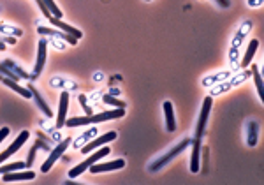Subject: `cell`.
<instances>
[{
  "label": "cell",
  "instance_id": "obj_1",
  "mask_svg": "<svg viewBox=\"0 0 264 185\" xmlns=\"http://www.w3.org/2000/svg\"><path fill=\"white\" fill-rule=\"evenodd\" d=\"M254 28V23H252L250 19H245L243 23L240 25L238 28V32L234 34L231 41V50H229V62H231V71L232 73H236L240 69V62H238V53H240V46L241 42L245 41V37L250 34V30Z\"/></svg>",
  "mask_w": 264,
  "mask_h": 185
},
{
  "label": "cell",
  "instance_id": "obj_2",
  "mask_svg": "<svg viewBox=\"0 0 264 185\" xmlns=\"http://www.w3.org/2000/svg\"><path fill=\"white\" fill-rule=\"evenodd\" d=\"M109 148L104 145V147H101V148H97V150H93V152H90L88 153V157L85 159L81 164H78L76 167H72L69 171V178H78L79 175H83L85 173V169H88V167L92 166V164H95V162H99L101 159H104L106 155H109Z\"/></svg>",
  "mask_w": 264,
  "mask_h": 185
},
{
  "label": "cell",
  "instance_id": "obj_3",
  "mask_svg": "<svg viewBox=\"0 0 264 185\" xmlns=\"http://www.w3.org/2000/svg\"><path fill=\"white\" fill-rule=\"evenodd\" d=\"M190 145V139H181V141H178V145H175V147L169 150V152H166L162 155V157H158L157 161H153L152 164L148 166V169L152 173H155V171H158V169H162L164 166H166L167 162H171L173 159L176 157V155H180L183 150H185L187 147Z\"/></svg>",
  "mask_w": 264,
  "mask_h": 185
},
{
  "label": "cell",
  "instance_id": "obj_4",
  "mask_svg": "<svg viewBox=\"0 0 264 185\" xmlns=\"http://www.w3.org/2000/svg\"><path fill=\"white\" fill-rule=\"evenodd\" d=\"M70 141H72L70 138L62 139L60 143H58L55 148H53V150H51L50 157H48L46 161L42 162V166H41V171H42V173H48V171H50L51 167H53V164H55V162L58 161V159H60L62 155L65 153V150H67V148L70 147Z\"/></svg>",
  "mask_w": 264,
  "mask_h": 185
},
{
  "label": "cell",
  "instance_id": "obj_5",
  "mask_svg": "<svg viewBox=\"0 0 264 185\" xmlns=\"http://www.w3.org/2000/svg\"><path fill=\"white\" fill-rule=\"evenodd\" d=\"M211 106H213V97L208 95V97L203 101V108H201V113H199V120H197V127H195V138H203L204 129H206V124H208L210 113H211Z\"/></svg>",
  "mask_w": 264,
  "mask_h": 185
},
{
  "label": "cell",
  "instance_id": "obj_6",
  "mask_svg": "<svg viewBox=\"0 0 264 185\" xmlns=\"http://www.w3.org/2000/svg\"><path fill=\"white\" fill-rule=\"evenodd\" d=\"M28 138H30V132H28V130H21V132L18 134V138L14 139V143H11L9 147L5 148L4 152L0 153V164H2L4 161H7L11 155H14V153L18 152L19 148L25 145V141H28Z\"/></svg>",
  "mask_w": 264,
  "mask_h": 185
},
{
  "label": "cell",
  "instance_id": "obj_7",
  "mask_svg": "<svg viewBox=\"0 0 264 185\" xmlns=\"http://www.w3.org/2000/svg\"><path fill=\"white\" fill-rule=\"evenodd\" d=\"M116 138V132L115 130H109V132H106V134L99 136V138H95L93 141H88L87 145H83L81 147V152H83V155H88L90 152H93V150H97V148L104 147V145H107L109 141H113V139Z\"/></svg>",
  "mask_w": 264,
  "mask_h": 185
},
{
  "label": "cell",
  "instance_id": "obj_8",
  "mask_svg": "<svg viewBox=\"0 0 264 185\" xmlns=\"http://www.w3.org/2000/svg\"><path fill=\"white\" fill-rule=\"evenodd\" d=\"M125 115V108H116V110H107V111H102V113H93L90 116V120L92 124H101V122H109V120H115V118H122V116Z\"/></svg>",
  "mask_w": 264,
  "mask_h": 185
},
{
  "label": "cell",
  "instance_id": "obj_9",
  "mask_svg": "<svg viewBox=\"0 0 264 185\" xmlns=\"http://www.w3.org/2000/svg\"><path fill=\"white\" fill-rule=\"evenodd\" d=\"M123 166H125V161H123V159H115V161L104 162V164H99V162H95V164H92L88 169H90V173L97 175V173L116 171V169H122Z\"/></svg>",
  "mask_w": 264,
  "mask_h": 185
},
{
  "label": "cell",
  "instance_id": "obj_10",
  "mask_svg": "<svg viewBox=\"0 0 264 185\" xmlns=\"http://www.w3.org/2000/svg\"><path fill=\"white\" fill-rule=\"evenodd\" d=\"M37 32L41 34V36H50V37H56V39H62V41L69 42L70 46H76L78 44V39L72 36H69V34L62 32V30H58V28H50V27H39Z\"/></svg>",
  "mask_w": 264,
  "mask_h": 185
},
{
  "label": "cell",
  "instance_id": "obj_11",
  "mask_svg": "<svg viewBox=\"0 0 264 185\" xmlns=\"http://www.w3.org/2000/svg\"><path fill=\"white\" fill-rule=\"evenodd\" d=\"M69 92L64 90L60 95V104H58V113H56V129H60L65 125V120H67V110H69Z\"/></svg>",
  "mask_w": 264,
  "mask_h": 185
},
{
  "label": "cell",
  "instance_id": "obj_12",
  "mask_svg": "<svg viewBox=\"0 0 264 185\" xmlns=\"http://www.w3.org/2000/svg\"><path fill=\"white\" fill-rule=\"evenodd\" d=\"M46 56H48V39L42 37L37 44V60H35V67H34V74H41L44 65H46Z\"/></svg>",
  "mask_w": 264,
  "mask_h": 185
},
{
  "label": "cell",
  "instance_id": "obj_13",
  "mask_svg": "<svg viewBox=\"0 0 264 185\" xmlns=\"http://www.w3.org/2000/svg\"><path fill=\"white\" fill-rule=\"evenodd\" d=\"M50 19V23L53 25L55 28H58V30H62V32H65V34H69V36H72V37H76V39H81V30H78V28H74L72 25H69V23H65V21H62V19H58V18H48Z\"/></svg>",
  "mask_w": 264,
  "mask_h": 185
},
{
  "label": "cell",
  "instance_id": "obj_14",
  "mask_svg": "<svg viewBox=\"0 0 264 185\" xmlns=\"http://www.w3.org/2000/svg\"><path fill=\"white\" fill-rule=\"evenodd\" d=\"M35 178V173L34 171H9L2 175V182H25V180H34Z\"/></svg>",
  "mask_w": 264,
  "mask_h": 185
},
{
  "label": "cell",
  "instance_id": "obj_15",
  "mask_svg": "<svg viewBox=\"0 0 264 185\" xmlns=\"http://www.w3.org/2000/svg\"><path fill=\"white\" fill-rule=\"evenodd\" d=\"M232 74H234V73H232L231 69H229V71H218V73H215V74L204 76L201 83H203L204 87H211V85H217V83H220V81H226V79H229Z\"/></svg>",
  "mask_w": 264,
  "mask_h": 185
},
{
  "label": "cell",
  "instance_id": "obj_16",
  "mask_svg": "<svg viewBox=\"0 0 264 185\" xmlns=\"http://www.w3.org/2000/svg\"><path fill=\"white\" fill-rule=\"evenodd\" d=\"M192 143V157H190V171H199V161H201V138H195Z\"/></svg>",
  "mask_w": 264,
  "mask_h": 185
},
{
  "label": "cell",
  "instance_id": "obj_17",
  "mask_svg": "<svg viewBox=\"0 0 264 185\" xmlns=\"http://www.w3.org/2000/svg\"><path fill=\"white\" fill-rule=\"evenodd\" d=\"M28 90L32 92V99L35 101V104L39 106V110H41L42 113H44V115L48 116V118H51V116H53V111H51V108L46 104V101L42 99L41 93H39L37 90H35V87H34V85H28Z\"/></svg>",
  "mask_w": 264,
  "mask_h": 185
},
{
  "label": "cell",
  "instance_id": "obj_18",
  "mask_svg": "<svg viewBox=\"0 0 264 185\" xmlns=\"http://www.w3.org/2000/svg\"><path fill=\"white\" fill-rule=\"evenodd\" d=\"M257 48H259V41L257 39H252L250 42H248V48H246L245 51V56L241 58V69H246V67H250L252 60H254V55L255 51H257Z\"/></svg>",
  "mask_w": 264,
  "mask_h": 185
},
{
  "label": "cell",
  "instance_id": "obj_19",
  "mask_svg": "<svg viewBox=\"0 0 264 185\" xmlns=\"http://www.w3.org/2000/svg\"><path fill=\"white\" fill-rule=\"evenodd\" d=\"M164 108V115H166V129L167 132H175L176 130V120H175V110H173V104L169 101H166L162 104Z\"/></svg>",
  "mask_w": 264,
  "mask_h": 185
},
{
  "label": "cell",
  "instance_id": "obj_20",
  "mask_svg": "<svg viewBox=\"0 0 264 185\" xmlns=\"http://www.w3.org/2000/svg\"><path fill=\"white\" fill-rule=\"evenodd\" d=\"M0 81H2V83H4V85H7V87H9L11 90H14V92H16V93H19L21 97H25V99H32V92H30L28 88L19 87L18 81H14V79L5 78V76H2V78H0Z\"/></svg>",
  "mask_w": 264,
  "mask_h": 185
},
{
  "label": "cell",
  "instance_id": "obj_21",
  "mask_svg": "<svg viewBox=\"0 0 264 185\" xmlns=\"http://www.w3.org/2000/svg\"><path fill=\"white\" fill-rule=\"evenodd\" d=\"M97 134H99V129H97V127H90V129H87V130L83 132V134H79L78 138H76L74 141H72V147H74V148H81L83 145H87L88 141H90V139L95 138Z\"/></svg>",
  "mask_w": 264,
  "mask_h": 185
},
{
  "label": "cell",
  "instance_id": "obj_22",
  "mask_svg": "<svg viewBox=\"0 0 264 185\" xmlns=\"http://www.w3.org/2000/svg\"><path fill=\"white\" fill-rule=\"evenodd\" d=\"M257 130H259V124L257 122H248V129H246V145L248 147H255L257 145Z\"/></svg>",
  "mask_w": 264,
  "mask_h": 185
},
{
  "label": "cell",
  "instance_id": "obj_23",
  "mask_svg": "<svg viewBox=\"0 0 264 185\" xmlns=\"http://www.w3.org/2000/svg\"><path fill=\"white\" fill-rule=\"evenodd\" d=\"M4 65H7V67H9L11 71H14V73L18 74V76H19L21 79H34L35 76H37V74H30V73H27V71H23L18 64H14L13 60H5Z\"/></svg>",
  "mask_w": 264,
  "mask_h": 185
},
{
  "label": "cell",
  "instance_id": "obj_24",
  "mask_svg": "<svg viewBox=\"0 0 264 185\" xmlns=\"http://www.w3.org/2000/svg\"><path fill=\"white\" fill-rule=\"evenodd\" d=\"M252 65V64H250ZM252 76H254V83H255V88H257V95H259L261 102L264 101V95H263V76H261V71L257 69V65H252Z\"/></svg>",
  "mask_w": 264,
  "mask_h": 185
},
{
  "label": "cell",
  "instance_id": "obj_25",
  "mask_svg": "<svg viewBox=\"0 0 264 185\" xmlns=\"http://www.w3.org/2000/svg\"><path fill=\"white\" fill-rule=\"evenodd\" d=\"M92 120H90V116L85 115V116H74V118H67L65 120V125L67 127H85V125H90Z\"/></svg>",
  "mask_w": 264,
  "mask_h": 185
},
{
  "label": "cell",
  "instance_id": "obj_26",
  "mask_svg": "<svg viewBox=\"0 0 264 185\" xmlns=\"http://www.w3.org/2000/svg\"><path fill=\"white\" fill-rule=\"evenodd\" d=\"M0 34H4V36H11V37H19L23 36V30L18 27H11V25H5V23H0Z\"/></svg>",
  "mask_w": 264,
  "mask_h": 185
},
{
  "label": "cell",
  "instance_id": "obj_27",
  "mask_svg": "<svg viewBox=\"0 0 264 185\" xmlns=\"http://www.w3.org/2000/svg\"><path fill=\"white\" fill-rule=\"evenodd\" d=\"M27 167V162H11V164H5V166H0V175L9 171H18V169H25Z\"/></svg>",
  "mask_w": 264,
  "mask_h": 185
},
{
  "label": "cell",
  "instance_id": "obj_28",
  "mask_svg": "<svg viewBox=\"0 0 264 185\" xmlns=\"http://www.w3.org/2000/svg\"><path fill=\"white\" fill-rule=\"evenodd\" d=\"M42 2H44V5L48 7V11L51 13V16H53V18L62 19V16H64V14H62V11L58 9V5L55 4V0H42Z\"/></svg>",
  "mask_w": 264,
  "mask_h": 185
},
{
  "label": "cell",
  "instance_id": "obj_29",
  "mask_svg": "<svg viewBox=\"0 0 264 185\" xmlns=\"http://www.w3.org/2000/svg\"><path fill=\"white\" fill-rule=\"evenodd\" d=\"M102 101L106 102V104H113V106H116V108H125V102L118 101V99H115L113 95H104V97H102Z\"/></svg>",
  "mask_w": 264,
  "mask_h": 185
},
{
  "label": "cell",
  "instance_id": "obj_30",
  "mask_svg": "<svg viewBox=\"0 0 264 185\" xmlns=\"http://www.w3.org/2000/svg\"><path fill=\"white\" fill-rule=\"evenodd\" d=\"M0 42H5V44H16V37H11V36H4V34H0Z\"/></svg>",
  "mask_w": 264,
  "mask_h": 185
},
{
  "label": "cell",
  "instance_id": "obj_31",
  "mask_svg": "<svg viewBox=\"0 0 264 185\" xmlns=\"http://www.w3.org/2000/svg\"><path fill=\"white\" fill-rule=\"evenodd\" d=\"M48 42H53V46H55L56 50H64V48H65V44H62V42H65V41H62V39H56V37H53V41H48Z\"/></svg>",
  "mask_w": 264,
  "mask_h": 185
},
{
  "label": "cell",
  "instance_id": "obj_32",
  "mask_svg": "<svg viewBox=\"0 0 264 185\" xmlns=\"http://www.w3.org/2000/svg\"><path fill=\"white\" fill-rule=\"evenodd\" d=\"M7 136H9V127H2V129H0V143H2Z\"/></svg>",
  "mask_w": 264,
  "mask_h": 185
},
{
  "label": "cell",
  "instance_id": "obj_33",
  "mask_svg": "<svg viewBox=\"0 0 264 185\" xmlns=\"http://www.w3.org/2000/svg\"><path fill=\"white\" fill-rule=\"evenodd\" d=\"M264 0H246V4H248V7H261L263 5Z\"/></svg>",
  "mask_w": 264,
  "mask_h": 185
},
{
  "label": "cell",
  "instance_id": "obj_34",
  "mask_svg": "<svg viewBox=\"0 0 264 185\" xmlns=\"http://www.w3.org/2000/svg\"><path fill=\"white\" fill-rule=\"evenodd\" d=\"M220 7H231V0H217Z\"/></svg>",
  "mask_w": 264,
  "mask_h": 185
},
{
  "label": "cell",
  "instance_id": "obj_35",
  "mask_svg": "<svg viewBox=\"0 0 264 185\" xmlns=\"http://www.w3.org/2000/svg\"><path fill=\"white\" fill-rule=\"evenodd\" d=\"M5 50V42H0V51H4Z\"/></svg>",
  "mask_w": 264,
  "mask_h": 185
}]
</instances>
